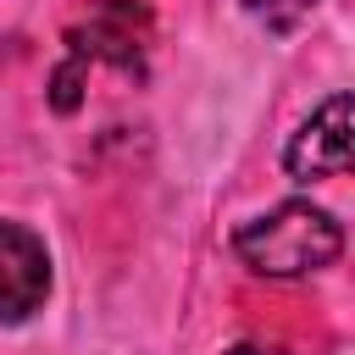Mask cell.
Returning a JSON list of instances; mask_svg holds the SVG:
<instances>
[{"label":"cell","mask_w":355,"mask_h":355,"mask_svg":"<svg viewBox=\"0 0 355 355\" xmlns=\"http://www.w3.org/2000/svg\"><path fill=\"white\" fill-rule=\"evenodd\" d=\"M244 6H250V11H261V17H266V11H272V6H283V0H244ZM288 6H311V0H288Z\"/></svg>","instance_id":"7"},{"label":"cell","mask_w":355,"mask_h":355,"mask_svg":"<svg viewBox=\"0 0 355 355\" xmlns=\"http://www.w3.org/2000/svg\"><path fill=\"white\" fill-rule=\"evenodd\" d=\"M50 105H55L61 116L83 105V61H78V55H67V61L50 72Z\"/></svg>","instance_id":"5"},{"label":"cell","mask_w":355,"mask_h":355,"mask_svg":"<svg viewBox=\"0 0 355 355\" xmlns=\"http://www.w3.org/2000/svg\"><path fill=\"white\" fill-rule=\"evenodd\" d=\"M144 6L139 0H94V11H89V28H72L67 39H72V55L83 61V55H105V61H116L122 72H133L139 67V55H144Z\"/></svg>","instance_id":"4"},{"label":"cell","mask_w":355,"mask_h":355,"mask_svg":"<svg viewBox=\"0 0 355 355\" xmlns=\"http://www.w3.org/2000/svg\"><path fill=\"white\" fill-rule=\"evenodd\" d=\"M50 300V250L33 227L0 222V322L17 327Z\"/></svg>","instance_id":"3"},{"label":"cell","mask_w":355,"mask_h":355,"mask_svg":"<svg viewBox=\"0 0 355 355\" xmlns=\"http://www.w3.org/2000/svg\"><path fill=\"white\" fill-rule=\"evenodd\" d=\"M344 250V227L333 211L311 205V200H283L261 216H250L233 233V255L261 272V277H305L333 266Z\"/></svg>","instance_id":"1"},{"label":"cell","mask_w":355,"mask_h":355,"mask_svg":"<svg viewBox=\"0 0 355 355\" xmlns=\"http://www.w3.org/2000/svg\"><path fill=\"white\" fill-rule=\"evenodd\" d=\"M222 355H283V349H272V344H233V349H222Z\"/></svg>","instance_id":"6"},{"label":"cell","mask_w":355,"mask_h":355,"mask_svg":"<svg viewBox=\"0 0 355 355\" xmlns=\"http://www.w3.org/2000/svg\"><path fill=\"white\" fill-rule=\"evenodd\" d=\"M355 161V111H349V94H327L283 144V166L288 178L300 183H316V178H338L349 172Z\"/></svg>","instance_id":"2"}]
</instances>
